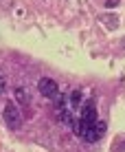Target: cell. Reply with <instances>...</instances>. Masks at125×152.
Wrapping results in <instances>:
<instances>
[{
    "label": "cell",
    "instance_id": "1",
    "mask_svg": "<svg viewBox=\"0 0 125 152\" xmlns=\"http://www.w3.org/2000/svg\"><path fill=\"white\" fill-rule=\"evenodd\" d=\"M2 119H4V124H7L9 130H18L20 128L22 119H20V110H18V106H15V102H7V104H4Z\"/></svg>",
    "mask_w": 125,
    "mask_h": 152
},
{
    "label": "cell",
    "instance_id": "2",
    "mask_svg": "<svg viewBox=\"0 0 125 152\" xmlns=\"http://www.w3.org/2000/svg\"><path fill=\"white\" fill-rule=\"evenodd\" d=\"M103 134H105V121H103V119H97L95 126H90L88 130H83L79 137H81L83 141H88V143H97Z\"/></svg>",
    "mask_w": 125,
    "mask_h": 152
},
{
    "label": "cell",
    "instance_id": "3",
    "mask_svg": "<svg viewBox=\"0 0 125 152\" xmlns=\"http://www.w3.org/2000/svg\"><path fill=\"white\" fill-rule=\"evenodd\" d=\"M38 91L42 93L44 97H48V99H55L59 97V88H57V82H53L51 77H42V80L38 82Z\"/></svg>",
    "mask_w": 125,
    "mask_h": 152
},
{
    "label": "cell",
    "instance_id": "4",
    "mask_svg": "<svg viewBox=\"0 0 125 152\" xmlns=\"http://www.w3.org/2000/svg\"><path fill=\"white\" fill-rule=\"evenodd\" d=\"M99 20H101L103 24H108V29H116V24H118L116 15H108V13H105V15H101Z\"/></svg>",
    "mask_w": 125,
    "mask_h": 152
},
{
    "label": "cell",
    "instance_id": "5",
    "mask_svg": "<svg viewBox=\"0 0 125 152\" xmlns=\"http://www.w3.org/2000/svg\"><path fill=\"white\" fill-rule=\"evenodd\" d=\"M15 99H18L20 104H29V93H27V88H15Z\"/></svg>",
    "mask_w": 125,
    "mask_h": 152
},
{
    "label": "cell",
    "instance_id": "6",
    "mask_svg": "<svg viewBox=\"0 0 125 152\" xmlns=\"http://www.w3.org/2000/svg\"><path fill=\"white\" fill-rule=\"evenodd\" d=\"M118 2H121V0H105V9H112V7H116Z\"/></svg>",
    "mask_w": 125,
    "mask_h": 152
},
{
    "label": "cell",
    "instance_id": "7",
    "mask_svg": "<svg viewBox=\"0 0 125 152\" xmlns=\"http://www.w3.org/2000/svg\"><path fill=\"white\" fill-rule=\"evenodd\" d=\"M4 86H7V82H4V75L0 73V95L4 93Z\"/></svg>",
    "mask_w": 125,
    "mask_h": 152
}]
</instances>
